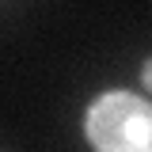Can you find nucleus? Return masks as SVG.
I'll return each instance as SVG.
<instances>
[{"label":"nucleus","instance_id":"nucleus-1","mask_svg":"<svg viewBox=\"0 0 152 152\" xmlns=\"http://www.w3.org/2000/svg\"><path fill=\"white\" fill-rule=\"evenodd\" d=\"M88 137L99 152H152V107L129 91H110L88 110Z\"/></svg>","mask_w":152,"mask_h":152},{"label":"nucleus","instance_id":"nucleus-2","mask_svg":"<svg viewBox=\"0 0 152 152\" xmlns=\"http://www.w3.org/2000/svg\"><path fill=\"white\" fill-rule=\"evenodd\" d=\"M145 84L152 88V61H148V69H145Z\"/></svg>","mask_w":152,"mask_h":152}]
</instances>
